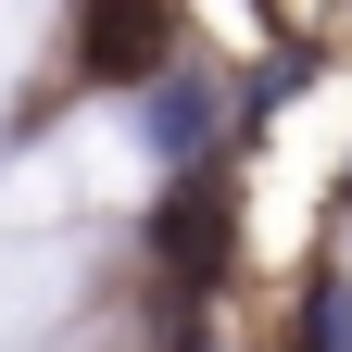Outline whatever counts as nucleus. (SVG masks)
Masks as SVG:
<instances>
[{
    "label": "nucleus",
    "instance_id": "f257e3e1",
    "mask_svg": "<svg viewBox=\"0 0 352 352\" xmlns=\"http://www.w3.org/2000/svg\"><path fill=\"white\" fill-rule=\"evenodd\" d=\"M151 139L164 151H201V88H164V101H151Z\"/></svg>",
    "mask_w": 352,
    "mask_h": 352
}]
</instances>
